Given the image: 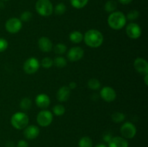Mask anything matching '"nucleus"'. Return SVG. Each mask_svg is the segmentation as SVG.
<instances>
[{
    "label": "nucleus",
    "instance_id": "f257e3e1",
    "mask_svg": "<svg viewBox=\"0 0 148 147\" xmlns=\"http://www.w3.org/2000/svg\"><path fill=\"white\" fill-rule=\"evenodd\" d=\"M85 44L90 48H98L103 43V35L98 30L91 29L88 30L83 36Z\"/></svg>",
    "mask_w": 148,
    "mask_h": 147
},
{
    "label": "nucleus",
    "instance_id": "f03ea898",
    "mask_svg": "<svg viewBox=\"0 0 148 147\" xmlns=\"http://www.w3.org/2000/svg\"><path fill=\"white\" fill-rule=\"evenodd\" d=\"M127 23V18L121 12L115 11L111 13L108 17V24L113 30H119L122 29Z\"/></svg>",
    "mask_w": 148,
    "mask_h": 147
},
{
    "label": "nucleus",
    "instance_id": "7ed1b4c3",
    "mask_svg": "<svg viewBox=\"0 0 148 147\" xmlns=\"http://www.w3.org/2000/svg\"><path fill=\"white\" fill-rule=\"evenodd\" d=\"M29 118L26 113L23 112H17L13 114L11 118V124L14 128L17 130L24 129L27 126Z\"/></svg>",
    "mask_w": 148,
    "mask_h": 147
},
{
    "label": "nucleus",
    "instance_id": "20e7f679",
    "mask_svg": "<svg viewBox=\"0 0 148 147\" xmlns=\"http://www.w3.org/2000/svg\"><path fill=\"white\" fill-rule=\"evenodd\" d=\"M36 12L43 17H48L53 13V4L49 0H38L36 4Z\"/></svg>",
    "mask_w": 148,
    "mask_h": 147
},
{
    "label": "nucleus",
    "instance_id": "39448f33",
    "mask_svg": "<svg viewBox=\"0 0 148 147\" xmlns=\"http://www.w3.org/2000/svg\"><path fill=\"white\" fill-rule=\"evenodd\" d=\"M38 124L41 127H48L53 121V114L47 110H43L38 113L36 117Z\"/></svg>",
    "mask_w": 148,
    "mask_h": 147
},
{
    "label": "nucleus",
    "instance_id": "423d86ee",
    "mask_svg": "<svg viewBox=\"0 0 148 147\" xmlns=\"http://www.w3.org/2000/svg\"><path fill=\"white\" fill-rule=\"evenodd\" d=\"M40 66V61L36 58H29L23 64V70L27 74H33L38 71Z\"/></svg>",
    "mask_w": 148,
    "mask_h": 147
},
{
    "label": "nucleus",
    "instance_id": "0eeeda50",
    "mask_svg": "<svg viewBox=\"0 0 148 147\" xmlns=\"http://www.w3.org/2000/svg\"><path fill=\"white\" fill-rule=\"evenodd\" d=\"M120 131L123 138L131 139L135 136L137 133V128L132 122H126L121 125Z\"/></svg>",
    "mask_w": 148,
    "mask_h": 147
},
{
    "label": "nucleus",
    "instance_id": "6e6552de",
    "mask_svg": "<svg viewBox=\"0 0 148 147\" xmlns=\"http://www.w3.org/2000/svg\"><path fill=\"white\" fill-rule=\"evenodd\" d=\"M23 27V22L19 18L12 17L6 22L5 28L8 33L11 34H15L18 33Z\"/></svg>",
    "mask_w": 148,
    "mask_h": 147
},
{
    "label": "nucleus",
    "instance_id": "1a4fd4ad",
    "mask_svg": "<svg viewBox=\"0 0 148 147\" xmlns=\"http://www.w3.org/2000/svg\"><path fill=\"white\" fill-rule=\"evenodd\" d=\"M126 33L131 39H137L141 36L142 29L138 24L130 22L126 27Z\"/></svg>",
    "mask_w": 148,
    "mask_h": 147
},
{
    "label": "nucleus",
    "instance_id": "9d476101",
    "mask_svg": "<svg viewBox=\"0 0 148 147\" xmlns=\"http://www.w3.org/2000/svg\"><path fill=\"white\" fill-rule=\"evenodd\" d=\"M84 53H85V51L82 48L79 46H75V47L71 48L68 50L67 58L70 61L76 62L83 57Z\"/></svg>",
    "mask_w": 148,
    "mask_h": 147
},
{
    "label": "nucleus",
    "instance_id": "9b49d317",
    "mask_svg": "<svg viewBox=\"0 0 148 147\" xmlns=\"http://www.w3.org/2000/svg\"><path fill=\"white\" fill-rule=\"evenodd\" d=\"M100 96L107 102H111L116 98V92L111 86H104L100 92Z\"/></svg>",
    "mask_w": 148,
    "mask_h": 147
},
{
    "label": "nucleus",
    "instance_id": "f8f14e48",
    "mask_svg": "<svg viewBox=\"0 0 148 147\" xmlns=\"http://www.w3.org/2000/svg\"><path fill=\"white\" fill-rule=\"evenodd\" d=\"M134 67L140 74L145 75L148 74V63L145 59L142 58L136 59L134 62Z\"/></svg>",
    "mask_w": 148,
    "mask_h": 147
},
{
    "label": "nucleus",
    "instance_id": "ddd939ff",
    "mask_svg": "<svg viewBox=\"0 0 148 147\" xmlns=\"http://www.w3.org/2000/svg\"><path fill=\"white\" fill-rule=\"evenodd\" d=\"M24 134L25 138L28 140H33L37 138L40 133V129L38 127L35 125H27V127L24 128Z\"/></svg>",
    "mask_w": 148,
    "mask_h": 147
},
{
    "label": "nucleus",
    "instance_id": "4468645a",
    "mask_svg": "<svg viewBox=\"0 0 148 147\" xmlns=\"http://www.w3.org/2000/svg\"><path fill=\"white\" fill-rule=\"evenodd\" d=\"M38 46L40 50L44 53H49L53 49V43L48 37H41L38 41Z\"/></svg>",
    "mask_w": 148,
    "mask_h": 147
},
{
    "label": "nucleus",
    "instance_id": "2eb2a0df",
    "mask_svg": "<svg viewBox=\"0 0 148 147\" xmlns=\"http://www.w3.org/2000/svg\"><path fill=\"white\" fill-rule=\"evenodd\" d=\"M51 99L46 94H39L36 97V104L39 108L45 110L50 105Z\"/></svg>",
    "mask_w": 148,
    "mask_h": 147
},
{
    "label": "nucleus",
    "instance_id": "dca6fc26",
    "mask_svg": "<svg viewBox=\"0 0 148 147\" xmlns=\"http://www.w3.org/2000/svg\"><path fill=\"white\" fill-rule=\"evenodd\" d=\"M71 95V89L68 86H63L59 89L56 93V98L61 102L67 101Z\"/></svg>",
    "mask_w": 148,
    "mask_h": 147
},
{
    "label": "nucleus",
    "instance_id": "f3484780",
    "mask_svg": "<svg viewBox=\"0 0 148 147\" xmlns=\"http://www.w3.org/2000/svg\"><path fill=\"white\" fill-rule=\"evenodd\" d=\"M108 147H129L128 141L123 137H112L108 143Z\"/></svg>",
    "mask_w": 148,
    "mask_h": 147
},
{
    "label": "nucleus",
    "instance_id": "a211bd4d",
    "mask_svg": "<svg viewBox=\"0 0 148 147\" xmlns=\"http://www.w3.org/2000/svg\"><path fill=\"white\" fill-rule=\"evenodd\" d=\"M83 36L84 35L81 32L75 30L69 34V40L73 43H79L83 40Z\"/></svg>",
    "mask_w": 148,
    "mask_h": 147
},
{
    "label": "nucleus",
    "instance_id": "6ab92c4d",
    "mask_svg": "<svg viewBox=\"0 0 148 147\" xmlns=\"http://www.w3.org/2000/svg\"><path fill=\"white\" fill-rule=\"evenodd\" d=\"M117 8V3L114 0H109L106 3L104 6V10L106 12L112 13L115 12V10Z\"/></svg>",
    "mask_w": 148,
    "mask_h": 147
},
{
    "label": "nucleus",
    "instance_id": "aec40b11",
    "mask_svg": "<svg viewBox=\"0 0 148 147\" xmlns=\"http://www.w3.org/2000/svg\"><path fill=\"white\" fill-rule=\"evenodd\" d=\"M79 147H92V141L90 137L84 136L79 139L78 142Z\"/></svg>",
    "mask_w": 148,
    "mask_h": 147
},
{
    "label": "nucleus",
    "instance_id": "412c9836",
    "mask_svg": "<svg viewBox=\"0 0 148 147\" xmlns=\"http://www.w3.org/2000/svg\"><path fill=\"white\" fill-rule=\"evenodd\" d=\"M53 65L57 68H64L67 64L66 59L62 56H57L53 60Z\"/></svg>",
    "mask_w": 148,
    "mask_h": 147
},
{
    "label": "nucleus",
    "instance_id": "4be33fe9",
    "mask_svg": "<svg viewBox=\"0 0 148 147\" xmlns=\"http://www.w3.org/2000/svg\"><path fill=\"white\" fill-rule=\"evenodd\" d=\"M101 82L98 79H95V78H92L88 80V88H90V89L92 90H98L101 88Z\"/></svg>",
    "mask_w": 148,
    "mask_h": 147
},
{
    "label": "nucleus",
    "instance_id": "5701e85b",
    "mask_svg": "<svg viewBox=\"0 0 148 147\" xmlns=\"http://www.w3.org/2000/svg\"><path fill=\"white\" fill-rule=\"evenodd\" d=\"M32 106V101L30 98L25 97L20 101V107L23 110L27 111L30 109Z\"/></svg>",
    "mask_w": 148,
    "mask_h": 147
},
{
    "label": "nucleus",
    "instance_id": "b1692460",
    "mask_svg": "<svg viewBox=\"0 0 148 147\" xmlns=\"http://www.w3.org/2000/svg\"><path fill=\"white\" fill-rule=\"evenodd\" d=\"M53 48L55 53L58 55H62L66 53L67 48H66V45L64 43H57L56 45H55L54 47H53Z\"/></svg>",
    "mask_w": 148,
    "mask_h": 147
},
{
    "label": "nucleus",
    "instance_id": "393cba45",
    "mask_svg": "<svg viewBox=\"0 0 148 147\" xmlns=\"http://www.w3.org/2000/svg\"><path fill=\"white\" fill-rule=\"evenodd\" d=\"M71 4L76 9H82L88 3V0H70Z\"/></svg>",
    "mask_w": 148,
    "mask_h": 147
},
{
    "label": "nucleus",
    "instance_id": "a878e982",
    "mask_svg": "<svg viewBox=\"0 0 148 147\" xmlns=\"http://www.w3.org/2000/svg\"><path fill=\"white\" fill-rule=\"evenodd\" d=\"M65 112H66V109L64 106L61 104H58L53 108V112L56 116H62L65 113Z\"/></svg>",
    "mask_w": 148,
    "mask_h": 147
},
{
    "label": "nucleus",
    "instance_id": "bb28decb",
    "mask_svg": "<svg viewBox=\"0 0 148 147\" xmlns=\"http://www.w3.org/2000/svg\"><path fill=\"white\" fill-rule=\"evenodd\" d=\"M111 119H112V120L114 122H116V123L121 122L125 119V115L123 112H116L112 114V115H111Z\"/></svg>",
    "mask_w": 148,
    "mask_h": 147
},
{
    "label": "nucleus",
    "instance_id": "cd10ccee",
    "mask_svg": "<svg viewBox=\"0 0 148 147\" xmlns=\"http://www.w3.org/2000/svg\"><path fill=\"white\" fill-rule=\"evenodd\" d=\"M40 65L44 69H49L53 65V59H51L49 57L43 58L40 62Z\"/></svg>",
    "mask_w": 148,
    "mask_h": 147
},
{
    "label": "nucleus",
    "instance_id": "c85d7f7f",
    "mask_svg": "<svg viewBox=\"0 0 148 147\" xmlns=\"http://www.w3.org/2000/svg\"><path fill=\"white\" fill-rule=\"evenodd\" d=\"M54 12L55 14H58V15H62V14H64L66 10V7L64 4L63 3H59L54 8Z\"/></svg>",
    "mask_w": 148,
    "mask_h": 147
},
{
    "label": "nucleus",
    "instance_id": "c756f323",
    "mask_svg": "<svg viewBox=\"0 0 148 147\" xmlns=\"http://www.w3.org/2000/svg\"><path fill=\"white\" fill-rule=\"evenodd\" d=\"M32 17H33V14L30 12V11H25L20 14V20H21V22H29L31 20Z\"/></svg>",
    "mask_w": 148,
    "mask_h": 147
},
{
    "label": "nucleus",
    "instance_id": "7c9ffc66",
    "mask_svg": "<svg viewBox=\"0 0 148 147\" xmlns=\"http://www.w3.org/2000/svg\"><path fill=\"white\" fill-rule=\"evenodd\" d=\"M139 16H140V12L137 10H133L129 12L127 15L126 16V18L132 21V20H135L136 19L138 18Z\"/></svg>",
    "mask_w": 148,
    "mask_h": 147
},
{
    "label": "nucleus",
    "instance_id": "2f4dec72",
    "mask_svg": "<svg viewBox=\"0 0 148 147\" xmlns=\"http://www.w3.org/2000/svg\"><path fill=\"white\" fill-rule=\"evenodd\" d=\"M8 47V42L6 39L0 37V53L4 52Z\"/></svg>",
    "mask_w": 148,
    "mask_h": 147
},
{
    "label": "nucleus",
    "instance_id": "473e14b6",
    "mask_svg": "<svg viewBox=\"0 0 148 147\" xmlns=\"http://www.w3.org/2000/svg\"><path fill=\"white\" fill-rule=\"evenodd\" d=\"M112 135H111V133L109 132H107L106 133L103 134V141H105V142L106 143H108L110 141V140L112 138Z\"/></svg>",
    "mask_w": 148,
    "mask_h": 147
},
{
    "label": "nucleus",
    "instance_id": "72a5a7b5",
    "mask_svg": "<svg viewBox=\"0 0 148 147\" xmlns=\"http://www.w3.org/2000/svg\"><path fill=\"white\" fill-rule=\"evenodd\" d=\"M28 143L25 140H20L17 144V147H28Z\"/></svg>",
    "mask_w": 148,
    "mask_h": 147
},
{
    "label": "nucleus",
    "instance_id": "f704fd0d",
    "mask_svg": "<svg viewBox=\"0 0 148 147\" xmlns=\"http://www.w3.org/2000/svg\"><path fill=\"white\" fill-rule=\"evenodd\" d=\"M68 87L70 89H74L77 87V83L75 82H71L69 84V86Z\"/></svg>",
    "mask_w": 148,
    "mask_h": 147
},
{
    "label": "nucleus",
    "instance_id": "c9c22d12",
    "mask_svg": "<svg viewBox=\"0 0 148 147\" xmlns=\"http://www.w3.org/2000/svg\"><path fill=\"white\" fill-rule=\"evenodd\" d=\"M133 0H119V1L122 4H129Z\"/></svg>",
    "mask_w": 148,
    "mask_h": 147
},
{
    "label": "nucleus",
    "instance_id": "e433bc0d",
    "mask_svg": "<svg viewBox=\"0 0 148 147\" xmlns=\"http://www.w3.org/2000/svg\"><path fill=\"white\" fill-rule=\"evenodd\" d=\"M6 146L7 147H14V144L12 141H8L6 144Z\"/></svg>",
    "mask_w": 148,
    "mask_h": 147
},
{
    "label": "nucleus",
    "instance_id": "4c0bfd02",
    "mask_svg": "<svg viewBox=\"0 0 148 147\" xmlns=\"http://www.w3.org/2000/svg\"><path fill=\"white\" fill-rule=\"evenodd\" d=\"M144 81H145V85H147L148 84V74L145 75Z\"/></svg>",
    "mask_w": 148,
    "mask_h": 147
},
{
    "label": "nucleus",
    "instance_id": "58836bf2",
    "mask_svg": "<svg viewBox=\"0 0 148 147\" xmlns=\"http://www.w3.org/2000/svg\"><path fill=\"white\" fill-rule=\"evenodd\" d=\"M95 147H108V146H107L106 145V144H98V145L95 146Z\"/></svg>",
    "mask_w": 148,
    "mask_h": 147
},
{
    "label": "nucleus",
    "instance_id": "ea45409f",
    "mask_svg": "<svg viewBox=\"0 0 148 147\" xmlns=\"http://www.w3.org/2000/svg\"><path fill=\"white\" fill-rule=\"evenodd\" d=\"M3 1H9V0H3Z\"/></svg>",
    "mask_w": 148,
    "mask_h": 147
}]
</instances>
